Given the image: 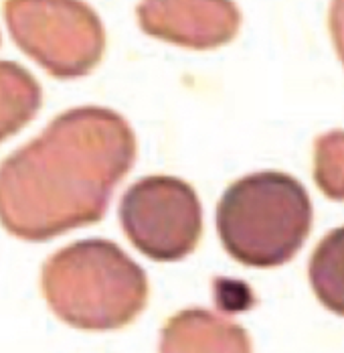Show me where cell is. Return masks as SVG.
<instances>
[{
    "mask_svg": "<svg viewBox=\"0 0 344 353\" xmlns=\"http://www.w3.org/2000/svg\"><path fill=\"white\" fill-rule=\"evenodd\" d=\"M43 104V90L29 71L0 61V142L27 126Z\"/></svg>",
    "mask_w": 344,
    "mask_h": 353,
    "instance_id": "obj_8",
    "label": "cell"
},
{
    "mask_svg": "<svg viewBox=\"0 0 344 353\" xmlns=\"http://www.w3.org/2000/svg\"><path fill=\"white\" fill-rule=\"evenodd\" d=\"M120 221L128 240L156 262H178L203 236L197 191L176 176H144L122 197Z\"/></svg>",
    "mask_w": 344,
    "mask_h": 353,
    "instance_id": "obj_5",
    "label": "cell"
},
{
    "mask_svg": "<svg viewBox=\"0 0 344 353\" xmlns=\"http://www.w3.org/2000/svg\"><path fill=\"white\" fill-rule=\"evenodd\" d=\"M312 230L308 191L294 176L266 171L235 181L217 208V232L237 262L275 268L290 262Z\"/></svg>",
    "mask_w": 344,
    "mask_h": 353,
    "instance_id": "obj_3",
    "label": "cell"
},
{
    "mask_svg": "<svg viewBox=\"0 0 344 353\" xmlns=\"http://www.w3.org/2000/svg\"><path fill=\"white\" fill-rule=\"evenodd\" d=\"M138 23L146 35L186 49H217L239 33L233 0H140Z\"/></svg>",
    "mask_w": 344,
    "mask_h": 353,
    "instance_id": "obj_6",
    "label": "cell"
},
{
    "mask_svg": "<svg viewBox=\"0 0 344 353\" xmlns=\"http://www.w3.org/2000/svg\"><path fill=\"white\" fill-rule=\"evenodd\" d=\"M160 353H253L247 331L206 309H184L160 331Z\"/></svg>",
    "mask_w": 344,
    "mask_h": 353,
    "instance_id": "obj_7",
    "label": "cell"
},
{
    "mask_svg": "<svg viewBox=\"0 0 344 353\" xmlns=\"http://www.w3.org/2000/svg\"><path fill=\"white\" fill-rule=\"evenodd\" d=\"M4 19L14 43L57 79L83 77L102 61L105 31L83 0H6Z\"/></svg>",
    "mask_w": 344,
    "mask_h": 353,
    "instance_id": "obj_4",
    "label": "cell"
},
{
    "mask_svg": "<svg viewBox=\"0 0 344 353\" xmlns=\"http://www.w3.org/2000/svg\"><path fill=\"white\" fill-rule=\"evenodd\" d=\"M328 27H330V35L336 47V53L344 65V0H332L330 12H328Z\"/></svg>",
    "mask_w": 344,
    "mask_h": 353,
    "instance_id": "obj_11",
    "label": "cell"
},
{
    "mask_svg": "<svg viewBox=\"0 0 344 353\" xmlns=\"http://www.w3.org/2000/svg\"><path fill=\"white\" fill-rule=\"evenodd\" d=\"M310 284L318 301L344 317V228L330 232L312 254Z\"/></svg>",
    "mask_w": 344,
    "mask_h": 353,
    "instance_id": "obj_9",
    "label": "cell"
},
{
    "mask_svg": "<svg viewBox=\"0 0 344 353\" xmlns=\"http://www.w3.org/2000/svg\"><path fill=\"white\" fill-rule=\"evenodd\" d=\"M41 288L57 317L85 331L130 325L150 292L142 266L107 240H83L55 252L43 264Z\"/></svg>",
    "mask_w": 344,
    "mask_h": 353,
    "instance_id": "obj_2",
    "label": "cell"
},
{
    "mask_svg": "<svg viewBox=\"0 0 344 353\" xmlns=\"http://www.w3.org/2000/svg\"><path fill=\"white\" fill-rule=\"evenodd\" d=\"M314 179L322 193L344 201V132L332 130L314 144Z\"/></svg>",
    "mask_w": 344,
    "mask_h": 353,
    "instance_id": "obj_10",
    "label": "cell"
},
{
    "mask_svg": "<svg viewBox=\"0 0 344 353\" xmlns=\"http://www.w3.org/2000/svg\"><path fill=\"white\" fill-rule=\"evenodd\" d=\"M136 137L114 110L73 108L0 165V223L27 242H47L100 221L132 169Z\"/></svg>",
    "mask_w": 344,
    "mask_h": 353,
    "instance_id": "obj_1",
    "label": "cell"
}]
</instances>
